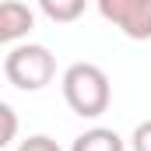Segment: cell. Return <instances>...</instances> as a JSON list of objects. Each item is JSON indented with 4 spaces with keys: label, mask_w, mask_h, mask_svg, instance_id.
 <instances>
[{
    "label": "cell",
    "mask_w": 151,
    "mask_h": 151,
    "mask_svg": "<svg viewBox=\"0 0 151 151\" xmlns=\"http://www.w3.org/2000/svg\"><path fill=\"white\" fill-rule=\"evenodd\" d=\"M88 0H39V11L53 21V25H70L84 14Z\"/></svg>",
    "instance_id": "obj_6"
},
{
    "label": "cell",
    "mask_w": 151,
    "mask_h": 151,
    "mask_svg": "<svg viewBox=\"0 0 151 151\" xmlns=\"http://www.w3.org/2000/svg\"><path fill=\"white\" fill-rule=\"evenodd\" d=\"M60 88H63V102L81 119H99L113 102L109 74L99 63H70L60 77Z\"/></svg>",
    "instance_id": "obj_1"
},
{
    "label": "cell",
    "mask_w": 151,
    "mask_h": 151,
    "mask_svg": "<svg viewBox=\"0 0 151 151\" xmlns=\"http://www.w3.org/2000/svg\"><path fill=\"white\" fill-rule=\"evenodd\" d=\"M14 151H63V148H60L49 134H32V137H25Z\"/></svg>",
    "instance_id": "obj_8"
},
{
    "label": "cell",
    "mask_w": 151,
    "mask_h": 151,
    "mask_svg": "<svg viewBox=\"0 0 151 151\" xmlns=\"http://www.w3.org/2000/svg\"><path fill=\"white\" fill-rule=\"evenodd\" d=\"M32 28H35V14H32L28 4H21V0L0 4V42L18 46V39H25Z\"/></svg>",
    "instance_id": "obj_4"
},
{
    "label": "cell",
    "mask_w": 151,
    "mask_h": 151,
    "mask_svg": "<svg viewBox=\"0 0 151 151\" xmlns=\"http://www.w3.org/2000/svg\"><path fill=\"white\" fill-rule=\"evenodd\" d=\"M95 7L127 39L137 42L151 39V0H95Z\"/></svg>",
    "instance_id": "obj_3"
},
{
    "label": "cell",
    "mask_w": 151,
    "mask_h": 151,
    "mask_svg": "<svg viewBox=\"0 0 151 151\" xmlns=\"http://www.w3.org/2000/svg\"><path fill=\"white\" fill-rule=\"evenodd\" d=\"M130 151H151V119L137 123L130 134Z\"/></svg>",
    "instance_id": "obj_9"
},
{
    "label": "cell",
    "mask_w": 151,
    "mask_h": 151,
    "mask_svg": "<svg viewBox=\"0 0 151 151\" xmlns=\"http://www.w3.org/2000/svg\"><path fill=\"white\" fill-rule=\"evenodd\" d=\"M4 77L21 91H42L56 77V56L42 42H18L4 56Z\"/></svg>",
    "instance_id": "obj_2"
},
{
    "label": "cell",
    "mask_w": 151,
    "mask_h": 151,
    "mask_svg": "<svg viewBox=\"0 0 151 151\" xmlns=\"http://www.w3.org/2000/svg\"><path fill=\"white\" fill-rule=\"evenodd\" d=\"M0 119H4V137H0V144L7 148V144H14V134H18V113H14V106L0 102Z\"/></svg>",
    "instance_id": "obj_7"
},
{
    "label": "cell",
    "mask_w": 151,
    "mask_h": 151,
    "mask_svg": "<svg viewBox=\"0 0 151 151\" xmlns=\"http://www.w3.org/2000/svg\"><path fill=\"white\" fill-rule=\"evenodd\" d=\"M70 151H127V141L109 127H91L74 137Z\"/></svg>",
    "instance_id": "obj_5"
}]
</instances>
